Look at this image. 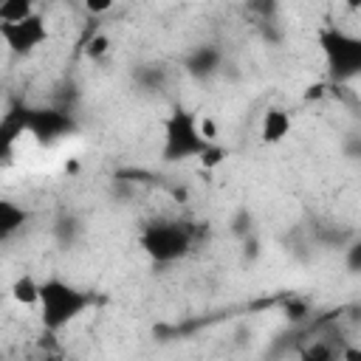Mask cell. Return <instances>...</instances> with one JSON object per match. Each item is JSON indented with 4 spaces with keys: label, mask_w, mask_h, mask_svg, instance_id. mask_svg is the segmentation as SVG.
<instances>
[{
    "label": "cell",
    "mask_w": 361,
    "mask_h": 361,
    "mask_svg": "<svg viewBox=\"0 0 361 361\" xmlns=\"http://www.w3.org/2000/svg\"><path fill=\"white\" fill-rule=\"evenodd\" d=\"M344 8L350 14H361V0H344Z\"/></svg>",
    "instance_id": "obj_18"
},
{
    "label": "cell",
    "mask_w": 361,
    "mask_h": 361,
    "mask_svg": "<svg viewBox=\"0 0 361 361\" xmlns=\"http://www.w3.org/2000/svg\"><path fill=\"white\" fill-rule=\"evenodd\" d=\"M347 265L350 271H361V240L347 248Z\"/></svg>",
    "instance_id": "obj_15"
},
{
    "label": "cell",
    "mask_w": 361,
    "mask_h": 361,
    "mask_svg": "<svg viewBox=\"0 0 361 361\" xmlns=\"http://www.w3.org/2000/svg\"><path fill=\"white\" fill-rule=\"evenodd\" d=\"M138 243H141L144 254L152 257L155 262H175V259L189 254L192 228L178 223V220H158V223H149L141 231Z\"/></svg>",
    "instance_id": "obj_4"
},
{
    "label": "cell",
    "mask_w": 361,
    "mask_h": 361,
    "mask_svg": "<svg viewBox=\"0 0 361 361\" xmlns=\"http://www.w3.org/2000/svg\"><path fill=\"white\" fill-rule=\"evenodd\" d=\"M82 6H85V11L87 14H107L113 6H116V0H82Z\"/></svg>",
    "instance_id": "obj_14"
},
{
    "label": "cell",
    "mask_w": 361,
    "mask_h": 361,
    "mask_svg": "<svg viewBox=\"0 0 361 361\" xmlns=\"http://www.w3.org/2000/svg\"><path fill=\"white\" fill-rule=\"evenodd\" d=\"M217 68H220V54L214 48H206V45L197 48L195 56H189V62H186V71L195 76H212Z\"/></svg>",
    "instance_id": "obj_9"
},
{
    "label": "cell",
    "mask_w": 361,
    "mask_h": 361,
    "mask_svg": "<svg viewBox=\"0 0 361 361\" xmlns=\"http://www.w3.org/2000/svg\"><path fill=\"white\" fill-rule=\"evenodd\" d=\"M290 135V113L285 107H268L259 121V138L262 144H282Z\"/></svg>",
    "instance_id": "obj_7"
},
{
    "label": "cell",
    "mask_w": 361,
    "mask_h": 361,
    "mask_svg": "<svg viewBox=\"0 0 361 361\" xmlns=\"http://www.w3.org/2000/svg\"><path fill=\"white\" fill-rule=\"evenodd\" d=\"M338 355L347 358V361H361V350L358 347H344V350H338Z\"/></svg>",
    "instance_id": "obj_17"
},
{
    "label": "cell",
    "mask_w": 361,
    "mask_h": 361,
    "mask_svg": "<svg viewBox=\"0 0 361 361\" xmlns=\"http://www.w3.org/2000/svg\"><path fill=\"white\" fill-rule=\"evenodd\" d=\"M110 48H113V39L104 34V31H96V34H90V39L85 42V56L87 59H104L107 54H110Z\"/></svg>",
    "instance_id": "obj_12"
},
{
    "label": "cell",
    "mask_w": 361,
    "mask_h": 361,
    "mask_svg": "<svg viewBox=\"0 0 361 361\" xmlns=\"http://www.w3.org/2000/svg\"><path fill=\"white\" fill-rule=\"evenodd\" d=\"M336 355H338V350H333L324 341H313L310 347L302 350V358H307V361H327V358H336Z\"/></svg>",
    "instance_id": "obj_13"
},
{
    "label": "cell",
    "mask_w": 361,
    "mask_h": 361,
    "mask_svg": "<svg viewBox=\"0 0 361 361\" xmlns=\"http://www.w3.org/2000/svg\"><path fill=\"white\" fill-rule=\"evenodd\" d=\"M39 293H42V282H37L34 274L14 276V282L8 288L11 302L20 305V307H39Z\"/></svg>",
    "instance_id": "obj_8"
},
{
    "label": "cell",
    "mask_w": 361,
    "mask_h": 361,
    "mask_svg": "<svg viewBox=\"0 0 361 361\" xmlns=\"http://www.w3.org/2000/svg\"><path fill=\"white\" fill-rule=\"evenodd\" d=\"M212 141L200 133V121L189 110H172L164 121V161L200 158Z\"/></svg>",
    "instance_id": "obj_3"
},
{
    "label": "cell",
    "mask_w": 361,
    "mask_h": 361,
    "mask_svg": "<svg viewBox=\"0 0 361 361\" xmlns=\"http://www.w3.org/2000/svg\"><path fill=\"white\" fill-rule=\"evenodd\" d=\"M90 307V293L73 288L71 282L59 279V276H48L42 282V293H39V319L42 327L48 333H56L62 327H68L76 316H82Z\"/></svg>",
    "instance_id": "obj_1"
},
{
    "label": "cell",
    "mask_w": 361,
    "mask_h": 361,
    "mask_svg": "<svg viewBox=\"0 0 361 361\" xmlns=\"http://www.w3.org/2000/svg\"><path fill=\"white\" fill-rule=\"evenodd\" d=\"M319 48L327 62V73L333 82L344 85L361 76V37L341 28H322Z\"/></svg>",
    "instance_id": "obj_2"
},
{
    "label": "cell",
    "mask_w": 361,
    "mask_h": 361,
    "mask_svg": "<svg viewBox=\"0 0 361 361\" xmlns=\"http://www.w3.org/2000/svg\"><path fill=\"white\" fill-rule=\"evenodd\" d=\"M34 14V0H0V23L23 20Z\"/></svg>",
    "instance_id": "obj_11"
},
{
    "label": "cell",
    "mask_w": 361,
    "mask_h": 361,
    "mask_svg": "<svg viewBox=\"0 0 361 361\" xmlns=\"http://www.w3.org/2000/svg\"><path fill=\"white\" fill-rule=\"evenodd\" d=\"M25 124H28V133H34L42 141H51V138H59L71 127V118L56 110H34L25 116Z\"/></svg>",
    "instance_id": "obj_6"
},
{
    "label": "cell",
    "mask_w": 361,
    "mask_h": 361,
    "mask_svg": "<svg viewBox=\"0 0 361 361\" xmlns=\"http://www.w3.org/2000/svg\"><path fill=\"white\" fill-rule=\"evenodd\" d=\"M23 223H25L23 206H17L14 200H0V234H3V240H8L14 231H20Z\"/></svg>",
    "instance_id": "obj_10"
},
{
    "label": "cell",
    "mask_w": 361,
    "mask_h": 361,
    "mask_svg": "<svg viewBox=\"0 0 361 361\" xmlns=\"http://www.w3.org/2000/svg\"><path fill=\"white\" fill-rule=\"evenodd\" d=\"M0 37L6 42V48L17 56H28L34 54L39 45L48 42V23L39 11L23 17V20H8L0 23Z\"/></svg>",
    "instance_id": "obj_5"
},
{
    "label": "cell",
    "mask_w": 361,
    "mask_h": 361,
    "mask_svg": "<svg viewBox=\"0 0 361 361\" xmlns=\"http://www.w3.org/2000/svg\"><path fill=\"white\" fill-rule=\"evenodd\" d=\"M200 133L206 135V141H212V144L217 141V127H214L212 118H203V121H200Z\"/></svg>",
    "instance_id": "obj_16"
}]
</instances>
